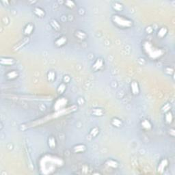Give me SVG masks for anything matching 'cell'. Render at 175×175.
<instances>
[{
    "instance_id": "ac0fdd59",
    "label": "cell",
    "mask_w": 175,
    "mask_h": 175,
    "mask_svg": "<svg viewBox=\"0 0 175 175\" xmlns=\"http://www.w3.org/2000/svg\"><path fill=\"white\" fill-rule=\"evenodd\" d=\"M168 34V29L166 26H162L158 29L156 34L157 37L159 39H163Z\"/></svg>"
},
{
    "instance_id": "8992f818",
    "label": "cell",
    "mask_w": 175,
    "mask_h": 175,
    "mask_svg": "<svg viewBox=\"0 0 175 175\" xmlns=\"http://www.w3.org/2000/svg\"><path fill=\"white\" fill-rule=\"evenodd\" d=\"M169 163V160L167 158H163L161 159L157 167V173L159 174H163L168 168Z\"/></svg>"
},
{
    "instance_id": "8fae6325",
    "label": "cell",
    "mask_w": 175,
    "mask_h": 175,
    "mask_svg": "<svg viewBox=\"0 0 175 175\" xmlns=\"http://www.w3.org/2000/svg\"><path fill=\"white\" fill-rule=\"evenodd\" d=\"M68 43V38L67 36L62 35L54 40V45L57 48H62L64 47Z\"/></svg>"
},
{
    "instance_id": "7402d4cb",
    "label": "cell",
    "mask_w": 175,
    "mask_h": 175,
    "mask_svg": "<svg viewBox=\"0 0 175 175\" xmlns=\"http://www.w3.org/2000/svg\"><path fill=\"white\" fill-rule=\"evenodd\" d=\"M111 125L115 128L120 129L123 126V122L121 118L118 117H114L111 120Z\"/></svg>"
},
{
    "instance_id": "9c48e42d",
    "label": "cell",
    "mask_w": 175,
    "mask_h": 175,
    "mask_svg": "<svg viewBox=\"0 0 175 175\" xmlns=\"http://www.w3.org/2000/svg\"><path fill=\"white\" fill-rule=\"evenodd\" d=\"M30 37H26L25 36L23 38L22 40H21L19 41L15 46L12 48V51L13 52H16V51H19L22 49L23 47H25L27 44H28L30 43Z\"/></svg>"
},
{
    "instance_id": "ba28073f",
    "label": "cell",
    "mask_w": 175,
    "mask_h": 175,
    "mask_svg": "<svg viewBox=\"0 0 175 175\" xmlns=\"http://www.w3.org/2000/svg\"><path fill=\"white\" fill-rule=\"evenodd\" d=\"M140 127H141L142 130H143L144 131H146V132L151 131L153 127V123L148 118L142 119L140 122Z\"/></svg>"
},
{
    "instance_id": "9a60e30c",
    "label": "cell",
    "mask_w": 175,
    "mask_h": 175,
    "mask_svg": "<svg viewBox=\"0 0 175 175\" xmlns=\"http://www.w3.org/2000/svg\"><path fill=\"white\" fill-rule=\"evenodd\" d=\"M105 165L107 166L109 168H111L113 170L118 169L120 166V163L114 159H108L105 162Z\"/></svg>"
},
{
    "instance_id": "2e32d148",
    "label": "cell",
    "mask_w": 175,
    "mask_h": 175,
    "mask_svg": "<svg viewBox=\"0 0 175 175\" xmlns=\"http://www.w3.org/2000/svg\"><path fill=\"white\" fill-rule=\"evenodd\" d=\"M33 13L38 18L43 19L46 16V12L43 8L40 6H34L33 8Z\"/></svg>"
},
{
    "instance_id": "52a82bcc",
    "label": "cell",
    "mask_w": 175,
    "mask_h": 175,
    "mask_svg": "<svg viewBox=\"0 0 175 175\" xmlns=\"http://www.w3.org/2000/svg\"><path fill=\"white\" fill-rule=\"evenodd\" d=\"M130 90H131V93L134 97L140 95V84L136 80H132L130 83Z\"/></svg>"
},
{
    "instance_id": "484cf974",
    "label": "cell",
    "mask_w": 175,
    "mask_h": 175,
    "mask_svg": "<svg viewBox=\"0 0 175 175\" xmlns=\"http://www.w3.org/2000/svg\"><path fill=\"white\" fill-rule=\"evenodd\" d=\"M47 79L49 82L52 83L56 79V73L53 71H49L47 74Z\"/></svg>"
},
{
    "instance_id": "7c38bea8",
    "label": "cell",
    "mask_w": 175,
    "mask_h": 175,
    "mask_svg": "<svg viewBox=\"0 0 175 175\" xmlns=\"http://www.w3.org/2000/svg\"><path fill=\"white\" fill-rule=\"evenodd\" d=\"M34 29H35V25H34V23H27L23 29V35L26 37H30L34 32Z\"/></svg>"
},
{
    "instance_id": "277c9868",
    "label": "cell",
    "mask_w": 175,
    "mask_h": 175,
    "mask_svg": "<svg viewBox=\"0 0 175 175\" xmlns=\"http://www.w3.org/2000/svg\"><path fill=\"white\" fill-rule=\"evenodd\" d=\"M68 104V100L67 97L60 96L59 98H58L56 101L54 102L53 109L55 111H62L65 109L67 104Z\"/></svg>"
},
{
    "instance_id": "ffe728a7",
    "label": "cell",
    "mask_w": 175,
    "mask_h": 175,
    "mask_svg": "<svg viewBox=\"0 0 175 175\" xmlns=\"http://www.w3.org/2000/svg\"><path fill=\"white\" fill-rule=\"evenodd\" d=\"M47 145L48 146L51 150H55L57 148V140L53 136H50L47 139Z\"/></svg>"
},
{
    "instance_id": "f546056e",
    "label": "cell",
    "mask_w": 175,
    "mask_h": 175,
    "mask_svg": "<svg viewBox=\"0 0 175 175\" xmlns=\"http://www.w3.org/2000/svg\"><path fill=\"white\" fill-rule=\"evenodd\" d=\"M164 73L168 75H174V71L172 67H166L165 69H164Z\"/></svg>"
},
{
    "instance_id": "4dcf8cb0",
    "label": "cell",
    "mask_w": 175,
    "mask_h": 175,
    "mask_svg": "<svg viewBox=\"0 0 175 175\" xmlns=\"http://www.w3.org/2000/svg\"><path fill=\"white\" fill-rule=\"evenodd\" d=\"M71 80V78L68 75H65L62 78V82L64 84H66L69 83Z\"/></svg>"
},
{
    "instance_id": "3957f363",
    "label": "cell",
    "mask_w": 175,
    "mask_h": 175,
    "mask_svg": "<svg viewBox=\"0 0 175 175\" xmlns=\"http://www.w3.org/2000/svg\"><path fill=\"white\" fill-rule=\"evenodd\" d=\"M111 21L114 26L121 30L129 29L133 26V21L131 19L119 14H114Z\"/></svg>"
},
{
    "instance_id": "cb8c5ba5",
    "label": "cell",
    "mask_w": 175,
    "mask_h": 175,
    "mask_svg": "<svg viewBox=\"0 0 175 175\" xmlns=\"http://www.w3.org/2000/svg\"><path fill=\"white\" fill-rule=\"evenodd\" d=\"M67 90V84L62 82L61 84L58 85L57 87V93L60 96H62V94L64 93L65 91Z\"/></svg>"
},
{
    "instance_id": "d6986e66",
    "label": "cell",
    "mask_w": 175,
    "mask_h": 175,
    "mask_svg": "<svg viewBox=\"0 0 175 175\" xmlns=\"http://www.w3.org/2000/svg\"><path fill=\"white\" fill-rule=\"evenodd\" d=\"M164 121L167 125H170L174 121V115L172 111L170 110L164 113Z\"/></svg>"
},
{
    "instance_id": "f1b7e54d",
    "label": "cell",
    "mask_w": 175,
    "mask_h": 175,
    "mask_svg": "<svg viewBox=\"0 0 175 175\" xmlns=\"http://www.w3.org/2000/svg\"><path fill=\"white\" fill-rule=\"evenodd\" d=\"M171 108H172V105H171L170 103H167V104H164V105L162 108V111L163 113H166L171 110Z\"/></svg>"
},
{
    "instance_id": "5bb4252c",
    "label": "cell",
    "mask_w": 175,
    "mask_h": 175,
    "mask_svg": "<svg viewBox=\"0 0 175 175\" xmlns=\"http://www.w3.org/2000/svg\"><path fill=\"white\" fill-rule=\"evenodd\" d=\"M73 153L75 154H82L84 153L87 150V146L84 144H78L73 146Z\"/></svg>"
},
{
    "instance_id": "5b68a950",
    "label": "cell",
    "mask_w": 175,
    "mask_h": 175,
    "mask_svg": "<svg viewBox=\"0 0 175 175\" xmlns=\"http://www.w3.org/2000/svg\"><path fill=\"white\" fill-rule=\"evenodd\" d=\"M105 67V61L102 58H98L94 60L91 66V70L92 72L97 73V72L101 71Z\"/></svg>"
},
{
    "instance_id": "4316f807",
    "label": "cell",
    "mask_w": 175,
    "mask_h": 175,
    "mask_svg": "<svg viewBox=\"0 0 175 175\" xmlns=\"http://www.w3.org/2000/svg\"><path fill=\"white\" fill-rule=\"evenodd\" d=\"M99 133H100V129L98 127H94L92 128L90 132H89V136L92 138H94L99 134Z\"/></svg>"
},
{
    "instance_id": "d4e9b609",
    "label": "cell",
    "mask_w": 175,
    "mask_h": 175,
    "mask_svg": "<svg viewBox=\"0 0 175 175\" xmlns=\"http://www.w3.org/2000/svg\"><path fill=\"white\" fill-rule=\"evenodd\" d=\"M92 114L93 116H97V117H101L104 114V110L103 109L99 108H94L92 110Z\"/></svg>"
},
{
    "instance_id": "6da1fadb",
    "label": "cell",
    "mask_w": 175,
    "mask_h": 175,
    "mask_svg": "<svg viewBox=\"0 0 175 175\" xmlns=\"http://www.w3.org/2000/svg\"><path fill=\"white\" fill-rule=\"evenodd\" d=\"M64 163V160L62 157L47 153L39 159V170L44 174H52L62 167Z\"/></svg>"
},
{
    "instance_id": "83f0119b",
    "label": "cell",
    "mask_w": 175,
    "mask_h": 175,
    "mask_svg": "<svg viewBox=\"0 0 175 175\" xmlns=\"http://www.w3.org/2000/svg\"><path fill=\"white\" fill-rule=\"evenodd\" d=\"M64 6L67 7V8L70 9V10H73L74 8H76L77 6V3H75V2L72 1V0H67L64 2Z\"/></svg>"
},
{
    "instance_id": "7a4b0ae2",
    "label": "cell",
    "mask_w": 175,
    "mask_h": 175,
    "mask_svg": "<svg viewBox=\"0 0 175 175\" xmlns=\"http://www.w3.org/2000/svg\"><path fill=\"white\" fill-rule=\"evenodd\" d=\"M142 50L144 55L148 59L153 61L160 60L165 54V51L163 49L155 45L154 43L149 40L143 41Z\"/></svg>"
},
{
    "instance_id": "d6a6232c",
    "label": "cell",
    "mask_w": 175,
    "mask_h": 175,
    "mask_svg": "<svg viewBox=\"0 0 175 175\" xmlns=\"http://www.w3.org/2000/svg\"><path fill=\"white\" fill-rule=\"evenodd\" d=\"M169 134H170V136L171 137H173V138H174V137L175 136V130L173 129V128H170V130H169Z\"/></svg>"
},
{
    "instance_id": "44dd1931",
    "label": "cell",
    "mask_w": 175,
    "mask_h": 175,
    "mask_svg": "<svg viewBox=\"0 0 175 175\" xmlns=\"http://www.w3.org/2000/svg\"><path fill=\"white\" fill-rule=\"evenodd\" d=\"M49 24H50L51 27H52V29H53L54 31H56V32H60V31L61 29H62L61 24L60 23V22L58 21L57 19H51V20L50 21Z\"/></svg>"
},
{
    "instance_id": "e0dca14e",
    "label": "cell",
    "mask_w": 175,
    "mask_h": 175,
    "mask_svg": "<svg viewBox=\"0 0 175 175\" xmlns=\"http://www.w3.org/2000/svg\"><path fill=\"white\" fill-rule=\"evenodd\" d=\"M74 36L80 41H85L88 39V34L86 32H85L84 31L81 30H75L74 32Z\"/></svg>"
},
{
    "instance_id": "603a6c76",
    "label": "cell",
    "mask_w": 175,
    "mask_h": 175,
    "mask_svg": "<svg viewBox=\"0 0 175 175\" xmlns=\"http://www.w3.org/2000/svg\"><path fill=\"white\" fill-rule=\"evenodd\" d=\"M112 8L116 12H122L124 10V5L119 2H115L112 5Z\"/></svg>"
},
{
    "instance_id": "4fadbf2b",
    "label": "cell",
    "mask_w": 175,
    "mask_h": 175,
    "mask_svg": "<svg viewBox=\"0 0 175 175\" xmlns=\"http://www.w3.org/2000/svg\"><path fill=\"white\" fill-rule=\"evenodd\" d=\"M16 64V60L13 58L1 57L0 58V64L4 67H11Z\"/></svg>"
},
{
    "instance_id": "1f68e13d",
    "label": "cell",
    "mask_w": 175,
    "mask_h": 175,
    "mask_svg": "<svg viewBox=\"0 0 175 175\" xmlns=\"http://www.w3.org/2000/svg\"><path fill=\"white\" fill-rule=\"evenodd\" d=\"M146 32L147 34H151L153 32V29L151 26H148L146 28Z\"/></svg>"
},
{
    "instance_id": "30bf717a",
    "label": "cell",
    "mask_w": 175,
    "mask_h": 175,
    "mask_svg": "<svg viewBox=\"0 0 175 175\" xmlns=\"http://www.w3.org/2000/svg\"><path fill=\"white\" fill-rule=\"evenodd\" d=\"M19 72L18 70H10L6 72L5 74V78L7 81H15L19 77Z\"/></svg>"
}]
</instances>
